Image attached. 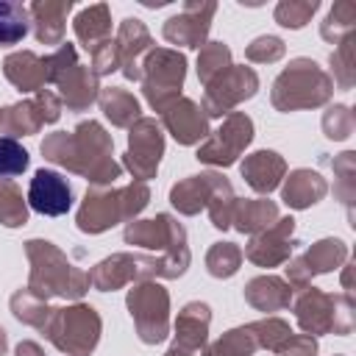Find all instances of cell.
<instances>
[{"label":"cell","instance_id":"obj_1","mask_svg":"<svg viewBox=\"0 0 356 356\" xmlns=\"http://www.w3.org/2000/svg\"><path fill=\"white\" fill-rule=\"evenodd\" d=\"M328 95H331V81L325 78V72L314 61L298 58L289 64V70L278 75L273 89V103L289 111L300 106H320Z\"/></svg>","mask_w":356,"mask_h":356},{"label":"cell","instance_id":"obj_2","mask_svg":"<svg viewBox=\"0 0 356 356\" xmlns=\"http://www.w3.org/2000/svg\"><path fill=\"white\" fill-rule=\"evenodd\" d=\"M147 203V189L142 184H134L122 192L114 195H100V192H86L83 209L78 214V228L81 231H103L108 225H114L120 217L136 214L142 206Z\"/></svg>","mask_w":356,"mask_h":356},{"label":"cell","instance_id":"obj_3","mask_svg":"<svg viewBox=\"0 0 356 356\" xmlns=\"http://www.w3.org/2000/svg\"><path fill=\"white\" fill-rule=\"evenodd\" d=\"M147 67V81H145V95L147 100L164 111L170 103H175V89H181L184 83V56L170 53V50H156L147 56L145 61Z\"/></svg>","mask_w":356,"mask_h":356},{"label":"cell","instance_id":"obj_4","mask_svg":"<svg viewBox=\"0 0 356 356\" xmlns=\"http://www.w3.org/2000/svg\"><path fill=\"white\" fill-rule=\"evenodd\" d=\"M131 314L136 317L139 337L145 342H161L167 334V295L161 286L145 284L131 292L128 298Z\"/></svg>","mask_w":356,"mask_h":356},{"label":"cell","instance_id":"obj_5","mask_svg":"<svg viewBox=\"0 0 356 356\" xmlns=\"http://www.w3.org/2000/svg\"><path fill=\"white\" fill-rule=\"evenodd\" d=\"M58 331H70V337L61 342V350H70L75 356H83L86 350L95 348L97 342V331H100V323H97V314L86 306H75V309H58L56 312V320L50 325V334H58ZM47 334V337H50Z\"/></svg>","mask_w":356,"mask_h":356},{"label":"cell","instance_id":"obj_6","mask_svg":"<svg viewBox=\"0 0 356 356\" xmlns=\"http://www.w3.org/2000/svg\"><path fill=\"white\" fill-rule=\"evenodd\" d=\"M250 136H253V122L245 114H231L228 122L197 150V159L225 167L239 156V150L250 142Z\"/></svg>","mask_w":356,"mask_h":356},{"label":"cell","instance_id":"obj_7","mask_svg":"<svg viewBox=\"0 0 356 356\" xmlns=\"http://www.w3.org/2000/svg\"><path fill=\"white\" fill-rule=\"evenodd\" d=\"M28 203L33 211L44 217H61L72 206V189L64 175L53 170H36L28 186Z\"/></svg>","mask_w":356,"mask_h":356},{"label":"cell","instance_id":"obj_8","mask_svg":"<svg viewBox=\"0 0 356 356\" xmlns=\"http://www.w3.org/2000/svg\"><path fill=\"white\" fill-rule=\"evenodd\" d=\"M161 150H164V142H161V134H159L156 122L153 120H139V125L131 128V150H128V159H125L128 167L139 178H147V175L156 172Z\"/></svg>","mask_w":356,"mask_h":356},{"label":"cell","instance_id":"obj_9","mask_svg":"<svg viewBox=\"0 0 356 356\" xmlns=\"http://www.w3.org/2000/svg\"><path fill=\"white\" fill-rule=\"evenodd\" d=\"M217 83H225V89L220 86H209L206 92V106H209V114H222L228 106L239 103L242 97H250L256 92V75L245 67H234V70H225L214 78Z\"/></svg>","mask_w":356,"mask_h":356},{"label":"cell","instance_id":"obj_10","mask_svg":"<svg viewBox=\"0 0 356 356\" xmlns=\"http://www.w3.org/2000/svg\"><path fill=\"white\" fill-rule=\"evenodd\" d=\"M164 122L172 131V136L184 145L197 142L200 136H206V117L197 111V106L192 100H175L164 108Z\"/></svg>","mask_w":356,"mask_h":356},{"label":"cell","instance_id":"obj_11","mask_svg":"<svg viewBox=\"0 0 356 356\" xmlns=\"http://www.w3.org/2000/svg\"><path fill=\"white\" fill-rule=\"evenodd\" d=\"M211 14H214V8L200 17V6H186V11H184L181 17L167 19L164 36H167L170 42H175V44L200 47V42H203V36H206V31H209V17H211Z\"/></svg>","mask_w":356,"mask_h":356},{"label":"cell","instance_id":"obj_12","mask_svg":"<svg viewBox=\"0 0 356 356\" xmlns=\"http://www.w3.org/2000/svg\"><path fill=\"white\" fill-rule=\"evenodd\" d=\"M281 172H284V161H281L278 153H273V150H259V153L248 156L245 164H242V175L248 178V184H250L256 192H270V189H275Z\"/></svg>","mask_w":356,"mask_h":356},{"label":"cell","instance_id":"obj_13","mask_svg":"<svg viewBox=\"0 0 356 356\" xmlns=\"http://www.w3.org/2000/svg\"><path fill=\"white\" fill-rule=\"evenodd\" d=\"M325 295H320V292H306L303 298H300V303H298V320H300V325L306 328V331H312V334H323V331H331L334 328V334H345L342 331V325H339V320H337V312H325L323 306H325Z\"/></svg>","mask_w":356,"mask_h":356},{"label":"cell","instance_id":"obj_14","mask_svg":"<svg viewBox=\"0 0 356 356\" xmlns=\"http://www.w3.org/2000/svg\"><path fill=\"white\" fill-rule=\"evenodd\" d=\"M217 181H220V175H195V178L172 186L170 200L184 214H195L206 200H211V192H214Z\"/></svg>","mask_w":356,"mask_h":356},{"label":"cell","instance_id":"obj_15","mask_svg":"<svg viewBox=\"0 0 356 356\" xmlns=\"http://www.w3.org/2000/svg\"><path fill=\"white\" fill-rule=\"evenodd\" d=\"M292 225H295L292 217L278 220L275 228H267V234H264L261 239H253V242H250L248 250H261V248L267 250V253H261V256L256 259V264H261V267H273V264H278V261L286 259V253H289V248H292V242L286 245V236L292 234Z\"/></svg>","mask_w":356,"mask_h":356},{"label":"cell","instance_id":"obj_16","mask_svg":"<svg viewBox=\"0 0 356 356\" xmlns=\"http://www.w3.org/2000/svg\"><path fill=\"white\" fill-rule=\"evenodd\" d=\"M325 195V184L312 170H295L284 186V200L295 209H306L309 203H317Z\"/></svg>","mask_w":356,"mask_h":356},{"label":"cell","instance_id":"obj_17","mask_svg":"<svg viewBox=\"0 0 356 356\" xmlns=\"http://www.w3.org/2000/svg\"><path fill=\"white\" fill-rule=\"evenodd\" d=\"M58 83H61V95H64L67 106H72V108L89 106V103L95 100V95H97V81H95V75H92L89 70L78 67V64H75L72 70H67V72L58 78Z\"/></svg>","mask_w":356,"mask_h":356},{"label":"cell","instance_id":"obj_18","mask_svg":"<svg viewBox=\"0 0 356 356\" xmlns=\"http://www.w3.org/2000/svg\"><path fill=\"white\" fill-rule=\"evenodd\" d=\"M147 44H150V36H147L145 25H142L139 19H125L122 28H120L117 50H120V61H122L128 78H139V72L134 70V61H136V56H139Z\"/></svg>","mask_w":356,"mask_h":356},{"label":"cell","instance_id":"obj_19","mask_svg":"<svg viewBox=\"0 0 356 356\" xmlns=\"http://www.w3.org/2000/svg\"><path fill=\"white\" fill-rule=\"evenodd\" d=\"M6 75L25 92L39 89L47 75H44V61H39L33 53H14L6 58Z\"/></svg>","mask_w":356,"mask_h":356},{"label":"cell","instance_id":"obj_20","mask_svg":"<svg viewBox=\"0 0 356 356\" xmlns=\"http://www.w3.org/2000/svg\"><path fill=\"white\" fill-rule=\"evenodd\" d=\"M206 325H209V306L206 303H189L178 317V345L175 348H181V350L192 348L195 350L197 345H203Z\"/></svg>","mask_w":356,"mask_h":356},{"label":"cell","instance_id":"obj_21","mask_svg":"<svg viewBox=\"0 0 356 356\" xmlns=\"http://www.w3.org/2000/svg\"><path fill=\"white\" fill-rule=\"evenodd\" d=\"M70 8H72L70 0L67 3H33L31 6V14L36 19V39L39 42H47V44L58 42L61 39V31H64L61 19H64V14Z\"/></svg>","mask_w":356,"mask_h":356},{"label":"cell","instance_id":"obj_22","mask_svg":"<svg viewBox=\"0 0 356 356\" xmlns=\"http://www.w3.org/2000/svg\"><path fill=\"white\" fill-rule=\"evenodd\" d=\"M245 295L261 312H273V309H281V306L289 303V289L278 278H256V281L248 284Z\"/></svg>","mask_w":356,"mask_h":356},{"label":"cell","instance_id":"obj_23","mask_svg":"<svg viewBox=\"0 0 356 356\" xmlns=\"http://www.w3.org/2000/svg\"><path fill=\"white\" fill-rule=\"evenodd\" d=\"M75 31H78L81 42H86V47H92V50L100 44V39L106 42V36H108V31H111L106 6H92V8L81 11L78 19H75Z\"/></svg>","mask_w":356,"mask_h":356},{"label":"cell","instance_id":"obj_24","mask_svg":"<svg viewBox=\"0 0 356 356\" xmlns=\"http://www.w3.org/2000/svg\"><path fill=\"white\" fill-rule=\"evenodd\" d=\"M28 33V11L22 3L0 0V44H17Z\"/></svg>","mask_w":356,"mask_h":356},{"label":"cell","instance_id":"obj_25","mask_svg":"<svg viewBox=\"0 0 356 356\" xmlns=\"http://www.w3.org/2000/svg\"><path fill=\"white\" fill-rule=\"evenodd\" d=\"M345 253H348L345 250V242H339V239H323V242H317L306 253L303 264L309 267V273H325V270L337 267L345 259Z\"/></svg>","mask_w":356,"mask_h":356},{"label":"cell","instance_id":"obj_26","mask_svg":"<svg viewBox=\"0 0 356 356\" xmlns=\"http://www.w3.org/2000/svg\"><path fill=\"white\" fill-rule=\"evenodd\" d=\"M103 111L117 122V125H128L131 117H139V103L122 92V89H108L103 95Z\"/></svg>","mask_w":356,"mask_h":356},{"label":"cell","instance_id":"obj_27","mask_svg":"<svg viewBox=\"0 0 356 356\" xmlns=\"http://www.w3.org/2000/svg\"><path fill=\"white\" fill-rule=\"evenodd\" d=\"M270 220H275V206L270 200H256V203H245L236 211V228L239 231H256L270 225Z\"/></svg>","mask_w":356,"mask_h":356},{"label":"cell","instance_id":"obj_28","mask_svg":"<svg viewBox=\"0 0 356 356\" xmlns=\"http://www.w3.org/2000/svg\"><path fill=\"white\" fill-rule=\"evenodd\" d=\"M25 167H28V150L11 136H0V178H14Z\"/></svg>","mask_w":356,"mask_h":356},{"label":"cell","instance_id":"obj_29","mask_svg":"<svg viewBox=\"0 0 356 356\" xmlns=\"http://www.w3.org/2000/svg\"><path fill=\"white\" fill-rule=\"evenodd\" d=\"M228 67V47L222 42H211L203 53H200V61H197V75L203 83H211L220 72H225Z\"/></svg>","mask_w":356,"mask_h":356},{"label":"cell","instance_id":"obj_30","mask_svg":"<svg viewBox=\"0 0 356 356\" xmlns=\"http://www.w3.org/2000/svg\"><path fill=\"white\" fill-rule=\"evenodd\" d=\"M239 259H242V253H239L231 242H220V245L211 248L206 264H209V273H211V275H217V278H228V275L236 273Z\"/></svg>","mask_w":356,"mask_h":356},{"label":"cell","instance_id":"obj_31","mask_svg":"<svg viewBox=\"0 0 356 356\" xmlns=\"http://www.w3.org/2000/svg\"><path fill=\"white\" fill-rule=\"evenodd\" d=\"M28 217L19 192L11 184H0V222L3 225H22Z\"/></svg>","mask_w":356,"mask_h":356},{"label":"cell","instance_id":"obj_32","mask_svg":"<svg viewBox=\"0 0 356 356\" xmlns=\"http://www.w3.org/2000/svg\"><path fill=\"white\" fill-rule=\"evenodd\" d=\"M314 8H317L314 0H312V3H281V6L275 8V19H278L281 25H286V28H300V25H306V19L314 14Z\"/></svg>","mask_w":356,"mask_h":356},{"label":"cell","instance_id":"obj_33","mask_svg":"<svg viewBox=\"0 0 356 356\" xmlns=\"http://www.w3.org/2000/svg\"><path fill=\"white\" fill-rule=\"evenodd\" d=\"M281 53H284V44H281V39H275V36H259V39L248 47V56H250L253 61H275V58H281Z\"/></svg>","mask_w":356,"mask_h":356},{"label":"cell","instance_id":"obj_34","mask_svg":"<svg viewBox=\"0 0 356 356\" xmlns=\"http://www.w3.org/2000/svg\"><path fill=\"white\" fill-rule=\"evenodd\" d=\"M331 111H334V114H328V117L323 120V125H325V131H328L331 139H345V136L350 134V128H353L350 114H348L345 106H334Z\"/></svg>","mask_w":356,"mask_h":356},{"label":"cell","instance_id":"obj_35","mask_svg":"<svg viewBox=\"0 0 356 356\" xmlns=\"http://www.w3.org/2000/svg\"><path fill=\"white\" fill-rule=\"evenodd\" d=\"M17 356H42V350H39L33 342H22V345L17 348Z\"/></svg>","mask_w":356,"mask_h":356}]
</instances>
